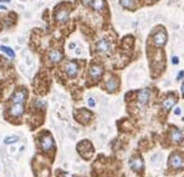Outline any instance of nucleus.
Wrapping results in <instances>:
<instances>
[{
    "label": "nucleus",
    "instance_id": "1",
    "mask_svg": "<svg viewBox=\"0 0 184 177\" xmlns=\"http://www.w3.org/2000/svg\"><path fill=\"white\" fill-rule=\"evenodd\" d=\"M169 167L172 170H182L184 168V157L179 153H172L169 158Z\"/></svg>",
    "mask_w": 184,
    "mask_h": 177
},
{
    "label": "nucleus",
    "instance_id": "2",
    "mask_svg": "<svg viewBox=\"0 0 184 177\" xmlns=\"http://www.w3.org/2000/svg\"><path fill=\"white\" fill-rule=\"evenodd\" d=\"M71 10L69 8H61L55 13V20L57 24H66L70 20Z\"/></svg>",
    "mask_w": 184,
    "mask_h": 177
},
{
    "label": "nucleus",
    "instance_id": "3",
    "mask_svg": "<svg viewBox=\"0 0 184 177\" xmlns=\"http://www.w3.org/2000/svg\"><path fill=\"white\" fill-rule=\"evenodd\" d=\"M167 33L166 30H159L157 31V33L153 35V38H152V44H153L156 48H162V46H164L167 44Z\"/></svg>",
    "mask_w": 184,
    "mask_h": 177
},
{
    "label": "nucleus",
    "instance_id": "4",
    "mask_svg": "<svg viewBox=\"0 0 184 177\" xmlns=\"http://www.w3.org/2000/svg\"><path fill=\"white\" fill-rule=\"evenodd\" d=\"M111 48H112L111 41L108 39H104V38L99 39L96 44V51L98 54H108L109 51H111Z\"/></svg>",
    "mask_w": 184,
    "mask_h": 177
},
{
    "label": "nucleus",
    "instance_id": "5",
    "mask_svg": "<svg viewBox=\"0 0 184 177\" xmlns=\"http://www.w3.org/2000/svg\"><path fill=\"white\" fill-rule=\"evenodd\" d=\"M64 70H65L67 76L71 77V79H73V77L77 76L78 70H80V66H78V64H77V62H75V61H67L65 64Z\"/></svg>",
    "mask_w": 184,
    "mask_h": 177
},
{
    "label": "nucleus",
    "instance_id": "6",
    "mask_svg": "<svg viewBox=\"0 0 184 177\" xmlns=\"http://www.w3.org/2000/svg\"><path fill=\"white\" fill-rule=\"evenodd\" d=\"M102 74H103V67L98 64H93L90 66V69H88V77L93 81L99 80V77L102 76Z\"/></svg>",
    "mask_w": 184,
    "mask_h": 177
},
{
    "label": "nucleus",
    "instance_id": "7",
    "mask_svg": "<svg viewBox=\"0 0 184 177\" xmlns=\"http://www.w3.org/2000/svg\"><path fill=\"white\" fill-rule=\"evenodd\" d=\"M169 140L174 145L180 143L184 140V132L182 131V130L178 128V127H173L171 130V132H169Z\"/></svg>",
    "mask_w": 184,
    "mask_h": 177
},
{
    "label": "nucleus",
    "instance_id": "8",
    "mask_svg": "<svg viewBox=\"0 0 184 177\" xmlns=\"http://www.w3.org/2000/svg\"><path fill=\"white\" fill-rule=\"evenodd\" d=\"M175 103H177V96L172 93V95H168L167 97L163 98V101H162V108L166 112H168V111L172 110L173 106H174Z\"/></svg>",
    "mask_w": 184,
    "mask_h": 177
},
{
    "label": "nucleus",
    "instance_id": "9",
    "mask_svg": "<svg viewBox=\"0 0 184 177\" xmlns=\"http://www.w3.org/2000/svg\"><path fill=\"white\" fill-rule=\"evenodd\" d=\"M129 167L132 168L133 171H136V172H139V171L143 170L144 162H143V160H142L141 156H133V157H131V160H129Z\"/></svg>",
    "mask_w": 184,
    "mask_h": 177
},
{
    "label": "nucleus",
    "instance_id": "10",
    "mask_svg": "<svg viewBox=\"0 0 184 177\" xmlns=\"http://www.w3.org/2000/svg\"><path fill=\"white\" fill-rule=\"evenodd\" d=\"M40 146L43 148V151L49 152V151H51L54 148V140H52V137L50 135H45V136H43L40 140Z\"/></svg>",
    "mask_w": 184,
    "mask_h": 177
},
{
    "label": "nucleus",
    "instance_id": "11",
    "mask_svg": "<svg viewBox=\"0 0 184 177\" xmlns=\"http://www.w3.org/2000/svg\"><path fill=\"white\" fill-rule=\"evenodd\" d=\"M149 98H151V90L149 88H142V90L138 91L137 100H138L139 105H146V103H148Z\"/></svg>",
    "mask_w": 184,
    "mask_h": 177
},
{
    "label": "nucleus",
    "instance_id": "12",
    "mask_svg": "<svg viewBox=\"0 0 184 177\" xmlns=\"http://www.w3.org/2000/svg\"><path fill=\"white\" fill-rule=\"evenodd\" d=\"M24 113V103H11L10 106V115L13 117H20Z\"/></svg>",
    "mask_w": 184,
    "mask_h": 177
},
{
    "label": "nucleus",
    "instance_id": "13",
    "mask_svg": "<svg viewBox=\"0 0 184 177\" xmlns=\"http://www.w3.org/2000/svg\"><path fill=\"white\" fill-rule=\"evenodd\" d=\"M26 100V91L16 90L11 96V103H24Z\"/></svg>",
    "mask_w": 184,
    "mask_h": 177
},
{
    "label": "nucleus",
    "instance_id": "14",
    "mask_svg": "<svg viewBox=\"0 0 184 177\" xmlns=\"http://www.w3.org/2000/svg\"><path fill=\"white\" fill-rule=\"evenodd\" d=\"M62 59H64V54H62L61 50L54 49L49 53V60H50V62H52V64H57V62H60Z\"/></svg>",
    "mask_w": 184,
    "mask_h": 177
},
{
    "label": "nucleus",
    "instance_id": "15",
    "mask_svg": "<svg viewBox=\"0 0 184 177\" xmlns=\"http://www.w3.org/2000/svg\"><path fill=\"white\" fill-rule=\"evenodd\" d=\"M118 85H119V82H118L117 77H109V79L104 82V87H106V90L108 92H114L118 88Z\"/></svg>",
    "mask_w": 184,
    "mask_h": 177
},
{
    "label": "nucleus",
    "instance_id": "16",
    "mask_svg": "<svg viewBox=\"0 0 184 177\" xmlns=\"http://www.w3.org/2000/svg\"><path fill=\"white\" fill-rule=\"evenodd\" d=\"M76 117H77V120L80 122H82V123H87L88 121H90V118L92 117V113L90 112V111H87V110H80V111H77L76 112Z\"/></svg>",
    "mask_w": 184,
    "mask_h": 177
},
{
    "label": "nucleus",
    "instance_id": "17",
    "mask_svg": "<svg viewBox=\"0 0 184 177\" xmlns=\"http://www.w3.org/2000/svg\"><path fill=\"white\" fill-rule=\"evenodd\" d=\"M91 8L94 10V11L99 13L106 8V1H104V0H93L92 4H91Z\"/></svg>",
    "mask_w": 184,
    "mask_h": 177
},
{
    "label": "nucleus",
    "instance_id": "18",
    "mask_svg": "<svg viewBox=\"0 0 184 177\" xmlns=\"http://www.w3.org/2000/svg\"><path fill=\"white\" fill-rule=\"evenodd\" d=\"M122 8L127 9V10H133L136 8V0H119Z\"/></svg>",
    "mask_w": 184,
    "mask_h": 177
},
{
    "label": "nucleus",
    "instance_id": "19",
    "mask_svg": "<svg viewBox=\"0 0 184 177\" xmlns=\"http://www.w3.org/2000/svg\"><path fill=\"white\" fill-rule=\"evenodd\" d=\"M0 50H1L3 53L6 54L9 58H11V59L15 58V53H14V50L11 48H8V46H4V45H0Z\"/></svg>",
    "mask_w": 184,
    "mask_h": 177
},
{
    "label": "nucleus",
    "instance_id": "20",
    "mask_svg": "<svg viewBox=\"0 0 184 177\" xmlns=\"http://www.w3.org/2000/svg\"><path fill=\"white\" fill-rule=\"evenodd\" d=\"M18 140H19L18 136H8V137L4 138V143H6V145L15 143V142H18Z\"/></svg>",
    "mask_w": 184,
    "mask_h": 177
},
{
    "label": "nucleus",
    "instance_id": "21",
    "mask_svg": "<svg viewBox=\"0 0 184 177\" xmlns=\"http://www.w3.org/2000/svg\"><path fill=\"white\" fill-rule=\"evenodd\" d=\"M81 1H82V4L85 5V6H91V4H92L93 0H81Z\"/></svg>",
    "mask_w": 184,
    "mask_h": 177
},
{
    "label": "nucleus",
    "instance_id": "22",
    "mask_svg": "<svg viewBox=\"0 0 184 177\" xmlns=\"http://www.w3.org/2000/svg\"><path fill=\"white\" fill-rule=\"evenodd\" d=\"M88 106H90V107H94V105H96V102H94V100H93V98L92 97H90V98H88Z\"/></svg>",
    "mask_w": 184,
    "mask_h": 177
},
{
    "label": "nucleus",
    "instance_id": "23",
    "mask_svg": "<svg viewBox=\"0 0 184 177\" xmlns=\"http://www.w3.org/2000/svg\"><path fill=\"white\" fill-rule=\"evenodd\" d=\"M172 62H173V65H178V64H179V58H178V56H173Z\"/></svg>",
    "mask_w": 184,
    "mask_h": 177
},
{
    "label": "nucleus",
    "instance_id": "24",
    "mask_svg": "<svg viewBox=\"0 0 184 177\" xmlns=\"http://www.w3.org/2000/svg\"><path fill=\"white\" fill-rule=\"evenodd\" d=\"M183 76H184V71H180L179 74H178V76H177V80H182Z\"/></svg>",
    "mask_w": 184,
    "mask_h": 177
},
{
    "label": "nucleus",
    "instance_id": "25",
    "mask_svg": "<svg viewBox=\"0 0 184 177\" xmlns=\"http://www.w3.org/2000/svg\"><path fill=\"white\" fill-rule=\"evenodd\" d=\"M174 113H175V115H180V108H179V107H177V108H175V111H174Z\"/></svg>",
    "mask_w": 184,
    "mask_h": 177
},
{
    "label": "nucleus",
    "instance_id": "26",
    "mask_svg": "<svg viewBox=\"0 0 184 177\" xmlns=\"http://www.w3.org/2000/svg\"><path fill=\"white\" fill-rule=\"evenodd\" d=\"M62 177H72L70 173H64V175H62Z\"/></svg>",
    "mask_w": 184,
    "mask_h": 177
},
{
    "label": "nucleus",
    "instance_id": "27",
    "mask_svg": "<svg viewBox=\"0 0 184 177\" xmlns=\"http://www.w3.org/2000/svg\"><path fill=\"white\" fill-rule=\"evenodd\" d=\"M182 95L184 96V82H183V84H182Z\"/></svg>",
    "mask_w": 184,
    "mask_h": 177
},
{
    "label": "nucleus",
    "instance_id": "28",
    "mask_svg": "<svg viewBox=\"0 0 184 177\" xmlns=\"http://www.w3.org/2000/svg\"><path fill=\"white\" fill-rule=\"evenodd\" d=\"M11 0H0V3H10Z\"/></svg>",
    "mask_w": 184,
    "mask_h": 177
},
{
    "label": "nucleus",
    "instance_id": "29",
    "mask_svg": "<svg viewBox=\"0 0 184 177\" xmlns=\"http://www.w3.org/2000/svg\"><path fill=\"white\" fill-rule=\"evenodd\" d=\"M0 10H6V6H4V5H0Z\"/></svg>",
    "mask_w": 184,
    "mask_h": 177
}]
</instances>
